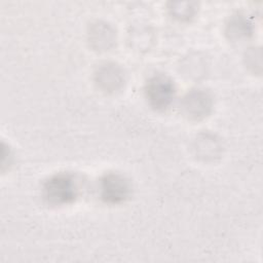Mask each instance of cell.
Instances as JSON below:
<instances>
[{
  "mask_svg": "<svg viewBox=\"0 0 263 263\" xmlns=\"http://www.w3.org/2000/svg\"><path fill=\"white\" fill-rule=\"evenodd\" d=\"M81 192L80 180L71 173H59L43 186V197L50 205L61 206L74 202Z\"/></svg>",
  "mask_w": 263,
  "mask_h": 263,
  "instance_id": "6da1fadb",
  "label": "cell"
},
{
  "mask_svg": "<svg viewBox=\"0 0 263 263\" xmlns=\"http://www.w3.org/2000/svg\"><path fill=\"white\" fill-rule=\"evenodd\" d=\"M176 93L173 80L164 74H155L150 77L145 86V95L149 105L158 111L170 107Z\"/></svg>",
  "mask_w": 263,
  "mask_h": 263,
  "instance_id": "7a4b0ae2",
  "label": "cell"
},
{
  "mask_svg": "<svg viewBox=\"0 0 263 263\" xmlns=\"http://www.w3.org/2000/svg\"><path fill=\"white\" fill-rule=\"evenodd\" d=\"M130 193V183L122 175L109 173L100 181V195L105 202L112 204L124 202Z\"/></svg>",
  "mask_w": 263,
  "mask_h": 263,
  "instance_id": "3957f363",
  "label": "cell"
},
{
  "mask_svg": "<svg viewBox=\"0 0 263 263\" xmlns=\"http://www.w3.org/2000/svg\"><path fill=\"white\" fill-rule=\"evenodd\" d=\"M212 106V97L203 89H193L189 91L183 98L181 104L184 115L193 120L205 117L211 112Z\"/></svg>",
  "mask_w": 263,
  "mask_h": 263,
  "instance_id": "277c9868",
  "label": "cell"
},
{
  "mask_svg": "<svg viewBox=\"0 0 263 263\" xmlns=\"http://www.w3.org/2000/svg\"><path fill=\"white\" fill-rule=\"evenodd\" d=\"M96 82L98 86L107 92H115L119 90L125 81L123 69L114 63H105L101 65L96 74Z\"/></svg>",
  "mask_w": 263,
  "mask_h": 263,
  "instance_id": "5b68a950",
  "label": "cell"
},
{
  "mask_svg": "<svg viewBox=\"0 0 263 263\" xmlns=\"http://www.w3.org/2000/svg\"><path fill=\"white\" fill-rule=\"evenodd\" d=\"M90 40L97 44L98 48H108L113 41V32L106 25L98 24L90 31Z\"/></svg>",
  "mask_w": 263,
  "mask_h": 263,
  "instance_id": "8992f818",
  "label": "cell"
}]
</instances>
